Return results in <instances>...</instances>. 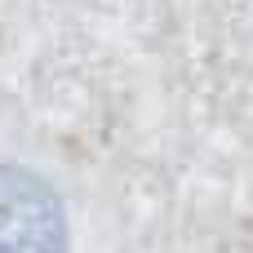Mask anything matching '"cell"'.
Listing matches in <instances>:
<instances>
[{"label": "cell", "instance_id": "cell-1", "mask_svg": "<svg viewBox=\"0 0 253 253\" xmlns=\"http://www.w3.org/2000/svg\"><path fill=\"white\" fill-rule=\"evenodd\" d=\"M0 253H67L58 196L18 165H0Z\"/></svg>", "mask_w": 253, "mask_h": 253}]
</instances>
